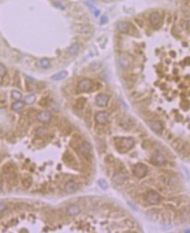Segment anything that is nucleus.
Segmentation results:
<instances>
[{
    "instance_id": "4be33fe9",
    "label": "nucleus",
    "mask_w": 190,
    "mask_h": 233,
    "mask_svg": "<svg viewBox=\"0 0 190 233\" xmlns=\"http://www.w3.org/2000/svg\"><path fill=\"white\" fill-rule=\"evenodd\" d=\"M6 73H7L6 68H5L3 64L0 63V78L5 77V75H6Z\"/></svg>"
},
{
    "instance_id": "423d86ee",
    "label": "nucleus",
    "mask_w": 190,
    "mask_h": 233,
    "mask_svg": "<svg viewBox=\"0 0 190 233\" xmlns=\"http://www.w3.org/2000/svg\"><path fill=\"white\" fill-rule=\"evenodd\" d=\"M95 119L99 124H105L109 122V115L106 111H99L95 116Z\"/></svg>"
},
{
    "instance_id": "f257e3e1",
    "label": "nucleus",
    "mask_w": 190,
    "mask_h": 233,
    "mask_svg": "<svg viewBox=\"0 0 190 233\" xmlns=\"http://www.w3.org/2000/svg\"><path fill=\"white\" fill-rule=\"evenodd\" d=\"M114 140L117 150L120 153H127L134 146L135 144V141L132 138H117Z\"/></svg>"
},
{
    "instance_id": "9b49d317",
    "label": "nucleus",
    "mask_w": 190,
    "mask_h": 233,
    "mask_svg": "<svg viewBox=\"0 0 190 233\" xmlns=\"http://www.w3.org/2000/svg\"><path fill=\"white\" fill-rule=\"evenodd\" d=\"M152 160L155 163L156 165L161 166V165L166 164V158H165L164 154L161 153H157L156 154H154L152 158Z\"/></svg>"
},
{
    "instance_id": "6ab92c4d",
    "label": "nucleus",
    "mask_w": 190,
    "mask_h": 233,
    "mask_svg": "<svg viewBox=\"0 0 190 233\" xmlns=\"http://www.w3.org/2000/svg\"><path fill=\"white\" fill-rule=\"evenodd\" d=\"M25 106V103H23L21 101H17L13 104V110L15 111H19L20 110H22Z\"/></svg>"
},
{
    "instance_id": "ddd939ff",
    "label": "nucleus",
    "mask_w": 190,
    "mask_h": 233,
    "mask_svg": "<svg viewBox=\"0 0 190 233\" xmlns=\"http://www.w3.org/2000/svg\"><path fill=\"white\" fill-rule=\"evenodd\" d=\"M117 28L121 33H127L130 29V25L126 21H119L117 24Z\"/></svg>"
},
{
    "instance_id": "5701e85b",
    "label": "nucleus",
    "mask_w": 190,
    "mask_h": 233,
    "mask_svg": "<svg viewBox=\"0 0 190 233\" xmlns=\"http://www.w3.org/2000/svg\"><path fill=\"white\" fill-rule=\"evenodd\" d=\"M98 184H99V186H100V187L103 189H108V183H107L105 181V180H103V179L99 180L98 181Z\"/></svg>"
},
{
    "instance_id": "39448f33",
    "label": "nucleus",
    "mask_w": 190,
    "mask_h": 233,
    "mask_svg": "<svg viewBox=\"0 0 190 233\" xmlns=\"http://www.w3.org/2000/svg\"><path fill=\"white\" fill-rule=\"evenodd\" d=\"M92 86H93V83H92V81L90 79H89V78L82 79L81 81H80V83H78V88L82 92L89 91L92 89Z\"/></svg>"
},
{
    "instance_id": "a878e982",
    "label": "nucleus",
    "mask_w": 190,
    "mask_h": 233,
    "mask_svg": "<svg viewBox=\"0 0 190 233\" xmlns=\"http://www.w3.org/2000/svg\"><path fill=\"white\" fill-rule=\"evenodd\" d=\"M106 23H108V17L105 16V15H103L101 17V21H100V24L101 25H104Z\"/></svg>"
},
{
    "instance_id": "412c9836",
    "label": "nucleus",
    "mask_w": 190,
    "mask_h": 233,
    "mask_svg": "<svg viewBox=\"0 0 190 233\" xmlns=\"http://www.w3.org/2000/svg\"><path fill=\"white\" fill-rule=\"evenodd\" d=\"M35 100H36V97H35L34 95H29L25 98V103L26 104H32Z\"/></svg>"
},
{
    "instance_id": "a211bd4d",
    "label": "nucleus",
    "mask_w": 190,
    "mask_h": 233,
    "mask_svg": "<svg viewBox=\"0 0 190 233\" xmlns=\"http://www.w3.org/2000/svg\"><path fill=\"white\" fill-rule=\"evenodd\" d=\"M39 66L41 68L46 69V68H48L51 66V63H50V61L48 59H46V58H44V59H41L39 62Z\"/></svg>"
},
{
    "instance_id": "f8f14e48",
    "label": "nucleus",
    "mask_w": 190,
    "mask_h": 233,
    "mask_svg": "<svg viewBox=\"0 0 190 233\" xmlns=\"http://www.w3.org/2000/svg\"><path fill=\"white\" fill-rule=\"evenodd\" d=\"M78 190V185L75 181H69L65 186V191L68 194H74Z\"/></svg>"
},
{
    "instance_id": "9d476101",
    "label": "nucleus",
    "mask_w": 190,
    "mask_h": 233,
    "mask_svg": "<svg viewBox=\"0 0 190 233\" xmlns=\"http://www.w3.org/2000/svg\"><path fill=\"white\" fill-rule=\"evenodd\" d=\"M125 180H126V176H125V174L124 173H121V172H119V173H117L115 175L113 176V178H112V181H113V182L115 183V184H117V185H122L124 181H125Z\"/></svg>"
},
{
    "instance_id": "6e6552de",
    "label": "nucleus",
    "mask_w": 190,
    "mask_h": 233,
    "mask_svg": "<svg viewBox=\"0 0 190 233\" xmlns=\"http://www.w3.org/2000/svg\"><path fill=\"white\" fill-rule=\"evenodd\" d=\"M37 118L40 122H41L43 124H47L51 120V114L47 111H41L38 114Z\"/></svg>"
},
{
    "instance_id": "dca6fc26",
    "label": "nucleus",
    "mask_w": 190,
    "mask_h": 233,
    "mask_svg": "<svg viewBox=\"0 0 190 233\" xmlns=\"http://www.w3.org/2000/svg\"><path fill=\"white\" fill-rule=\"evenodd\" d=\"M79 50H80V46L77 42L73 43L70 46V48H68V52L72 55H76L79 53Z\"/></svg>"
},
{
    "instance_id": "2eb2a0df",
    "label": "nucleus",
    "mask_w": 190,
    "mask_h": 233,
    "mask_svg": "<svg viewBox=\"0 0 190 233\" xmlns=\"http://www.w3.org/2000/svg\"><path fill=\"white\" fill-rule=\"evenodd\" d=\"M79 151L82 154H89L91 152V146L89 142H83L79 147Z\"/></svg>"
},
{
    "instance_id": "bb28decb",
    "label": "nucleus",
    "mask_w": 190,
    "mask_h": 233,
    "mask_svg": "<svg viewBox=\"0 0 190 233\" xmlns=\"http://www.w3.org/2000/svg\"><path fill=\"white\" fill-rule=\"evenodd\" d=\"M6 209H7V206H6L5 203H0V213L3 212V211H5Z\"/></svg>"
},
{
    "instance_id": "4468645a",
    "label": "nucleus",
    "mask_w": 190,
    "mask_h": 233,
    "mask_svg": "<svg viewBox=\"0 0 190 233\" xmlns=\"http://www.w3.org/2000/svg\"><path fill=\"white\" fill-rule=\"evenodd\" d=\"M67 213L71 216H75L81 213V209L77 205H70L67 208Z\"/></svg>"
},
{
    "instance_id": "1a4fd4ad",
    "label": "nucleus",
    "mask_w": 190,
    "mask_h": 233,
    "mask_svg": "<svg viewBox=\"0 0 190 233\" xmlns=\"http://www.w3.org/2000/svg\"><path fill=\"white\" fill-rule=\"evenodd\" d=\"M151 129L156 133H160L163 131V124L159 120H153L150 122Z\"/></svg>"
},
{
    "instance_id": "20e7f679",
    "label": "nucleus",
    "mask_w": 190,
    "mask_h": 233,
    "mask_svg": "<svg viewBox=\"0 0 190 233\" xmlns=\"http://www.w3.org/2000/svg\"><path fill=\"white\" fill-rule=\"evenodd\" d=\"M146 200L150 204H158L160 201V196L159 195V193H157L156 191L154 190H150L147 193L146 195Z\"/></svg>"
},
{
    "instance_id": "f03ea898",
    "label": "nucleus",
    "mask_w": 190,
    "mask_h": 233,
    "mask_svg": "<svg viewBox=\"0 0 190 233\" xmlns=\"http://www.w3.org/2000/svg\"><path fill=\"white\" fill-rule=\"evenodd\" d=\"M147 172H148L147 167L145 164H142V163H138V164H137L133 168L134 175L139 179L145 177L147 174Z\"/></svg>"
},
{
    "instance_id": "0eeeda50",
    "label": "nucleus",
    "mask_w": 190,
    "mask_h": 233,
    "mask_svg": "<svg viewBox=\"0 0 190 233\" xmlns=\"http://www.w3.org/2000/svg\"><path fill=\"white\" fill-rule=\"evenodd\" d=\"M109 100H110V98H109L108 95L101 93V94L97 95L96 97V103L100 107H105L108 105Z\"/></svg>"
},
{
    "instance_id": "393cba45",
    "label": "nucleus",
    "mask_w": 190,
    "mask_h": 233,
    "mask_svg": "<svg viewBox=\"0 0 190 233\" xmlns=\"http://www.w3.org/2000/svg\"><path fill=\"white\" fill-rule=\"evenodd\" d=\"M88 5H89V8H90V10L92 11V13L96 15V16H98V14L100 13V11H99V10H97L96 7L95 6H93V5H91L89 3H88Z\"/></svg>"
},
{
    "instance_id": "b1692460",
    "label": "nucleus",
    "mask_w": 190,
    "mask_h": 233,
    "mask_svg": "<svg viewBox=\"0 0 190 233\" xmlns=\"http://www.w3.org/2000/svg\"><path fill=\"white\" fill-rule=\"evenodd\" d=\"M37 134L40 136V137H44L46 135V130L45 129L44 127H40L37 130Z\"/></svg>"
},
{
    "instance_id": "f3484780",
    "label": "nucleus",
    "mask_w": 190,
    "mask_h": 233,
    "mask_svg": "<svg viewBox=\"0 0 190 233\" xmlns=\"http://www.w3.org/2000/svg\"><path fill=\"white\" fill-rule=\"evenodd\" d=\"M67 75H68V73L66 71H61V72H59V73L54 74V75H52V79L54 80V81H60V80L64 79Z\"/></svg>"
},
{
    "instance_id": "aec40b11",
    "label": "nucleus",
    "mask_w": 190,
    "mask_h": 233,
    "mask_svg": "<svg viewBox=\"0 0 190 233\" xmlns=\"http://www.w3.org/2000/svg\"><path fill=\"white\" fill-rule=\"evenodd\" d=\"M11 97L17 101H19L22 98V94L18 90H13V92H11Z\"/></svg>"
},
{
    "instance_id": "7ed1b4c3",
    "label": "nucleus",
    "mask_w": 190,
    "mask_h": 233,
    "mask_svg": "<svg viewBox=\"0 0 190 233\" xmlns=\"http://www.w3.org/2000/svg\"><path fill=\"white\" fill-rule=\"evenodd\" d=\"M150 23L153 28H159L162 25V18L159 13H152L150 15Z\"/></svg>"
}]
</instances>
